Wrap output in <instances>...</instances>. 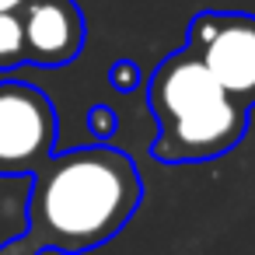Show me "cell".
<instances>
[{"mask_svg": "<svg viewBox=\"0 0 255 255\" xmlns=\"http://www.w3.org/2000/svg\"><path fill=\"white\" fill-rule=\"evenodd\" d=\"M28 0H0V14H21Z\"/></svg>", "mask_w": 255, "mask_h": 255, "instance_id": "cell-9", "label": "cell"}, {"mask_svg": "<svg viewBox=\"0 0 255 255\" xmlns=\"http://www.w3.org/2000/svg\"><path fill=\"white\" fill-rule=\"evenodd\" d=\"M189 53L213 74L227 98L255 105V18L252 14H196Z\"/></svg>", "mask_w": 255, "mask_h": 255, "instance_id": "cell-3", "label": "cell"}, {"mask_svg": "<svg viewBox=\"0 0 255 255\" xmlns=\"http://www.w3.org/2000/svg\"><path fill=\"white\" fill-rule=\"evenodd\" d=\"M109 81H112L116 91H133V88L140 84V67H136L133 60H119V63H112Z\"/></svg>", "mask_w": 255, "mask_h": 255, "instance_id": "cell-8", "label": "cell"}, {"mask_svg": "<svg viewBox=\"0 0 255 255\" xmlns=\"http://www.w3.org/2000/svg\"><path fill=\"white\" fill-rule=\"evenodd\" d=\"M18 18L25 32V63L60 67L84 46V18L74 0H28Z\"/></svg>", "mask_w": 255, "mask_h": 255, "instance_id": "cell-5", "label": "cell"}, {"mask_svg": "<svg viewBox=\"0 0 255 255\" xmlns=\"http://www.w3.org/2000/svg\"><path fill=\"white\" fill-rule=\"evenodd\" d=\"M143 196L140 171L129 154L95 143L53 154L32 171L28 231L0 245V255H42V252H91L112 241Z\"/></svg>", "mask_w": 255, "mask_h": 255, "instance_id": "cell-1", "label": "cell"}, {"mask_svg": "<svg viewBox=\"0 0 255 255\" xmlns=\"http://www.w3.org/2000/svg\"><path fill=\"white\" fill-rule=\"evenodd\" d=\"M88 129L95 133L98 143H105V140H112V133L119 129V119H116V112H112L109 105H95V109L88 112Z\"/></svg>", "mask_w": 255, "mask_h": 255, "instance_id": "cell-7", "label": "cell"}, {"mask_svg": "<svg viewBox=\"0 0 255 255\" xmlns=\"http://www.w3.org/2000/svg\"><path fill=\"white\" fill-rule=\"evenodd\" d=\"M56 147L53 102L21 81H0V175H32Z\"/></svg>", "mask_w": 255, "mask_h": 255, "instance_id": "cell-4", "label": "cell"}, {"mask_svg": "<svg viewBox=\"0 0 255 255\" xmlns=\"http://www.w3.org/2000/svg\"><path fill=\"white\" fill-rule=\"evenodd\" d=\"M25 63V32L18 14H0V70Z\"/></svg>", "mask_w": 255, "mask_h": 255, "instance_id": "cell-6", "label": "cell"}, {"mask_svg": "<svg viewBox=\"0 0 255 255\" xmlns=\"http://www.w3.org/2000/svg\"><path fill=\"white\" fill-rule=\"evenodd\" d=\"M147 102L161 129L154 140V157L164 164L213 161L238 147L248 129V109L227 98L189 49L168 56L154 70Z\"/></svg>", "mask_w": 255, "mask_h": 255, "instance_id": "cell-2", "label": "cell"}]
</instances>
